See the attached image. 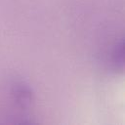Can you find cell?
Listing matches in <instances>:
<instances>
[{
    "label": "cell",
    "instance_id": "1",
    "mask_svg": "<svg viewBox=\"0 0 125 125\" xmlns=\"http://www.w3.org/2000/svg\"><path fill=\"white\" fill-rule=\"evenodd\" d=\"M13 96L21 107H29L33 102V94L30 88L22 83L16 84L13 88Z\"/></svg>",
    "mask_w": 125,
    "mask_h": 125
},
{
    "label": "cell",
    "instance_id": "2",
    "mask_svg": "<svg viewBox=\"0 0 125 125\" xmlns=\"http://www.w3.org/2000/svg\"><path fill=\"white\" fill-rule=\"evenodd\" d=\"M123 49H124V43H123V39H121L118 43H116L111 54L113 63L120 68L123 67Z\"/></svg>",
    "mask_w": 125,
    "mask_h": 125
}]
</instances>
